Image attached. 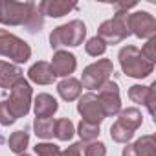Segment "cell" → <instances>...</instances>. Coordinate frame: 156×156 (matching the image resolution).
Returning <instances> with one entry per match:
<instances>
[{
  "label": "cell",
  "mask_w": 156,
  "mask_h": 156,
  "mask_svg": "<svg viewBox=\"0 0 156 156\" xmlns=\"http://www.w3.org/2000/svg\"><path fill=\"white\" fill-rule=\"evenodd\" d=\"M132 136H134V132L130 129H127L125 125H121L118 119L112 123V127H110V138L116 143H129L132 140Z\"/></svg>",
  "instance_id": "24"
},
{
  "label": "cell",
  "mask_w": 156,
  "mask_h": 156,
  "mask_svg": "<svg viewBox=\"0 0 156 156\" xmlns=\"http://www.w3.org/2000/svg\"><path fill=\"white\" fill-rule=\"evenodd\" d=\"M118 59L123 73L129 77H134V79L149 77L154 70V62L147 61L136 46H123L118 53Z\"/></svg>",
  "instance_id": "2"
},
{
  "label": "cell",
  "mask_w": 156,
  "mask_h": 156,
  "mask_svg": "<svg viewBox=\"0 0 156 156\" xmlns=\"http://www.w3.org/2000/svg\"><path fill=\"white\" fill-rule=\"evenodd\" d=\"M129 31L138 39H154L156 37V19L147 11H136L127 15Z\"/></svg>",
  "instance_id": "8"
},
{
  "label": "cell",
  "mask_w": 156,
  "mask_h": 156,
  "mask_svg": "<svg viewBox=\"0 0 156 156\" xmlns=\"http://www.w3.org/2000/svg\"><path fill=\"white\" fill-rule=\"evenodd\" d=\"M19 156H30V154H26V152H22V154H19Z\"/></svg>",
  "instance_id": "33"
},
{
  "label": "cell",
  "mask_w": 156,
  "mask_h": 156,
  "mask_svg": "<svg viewBox=\"0 0 156 156\" xmlns=\"http://www.w3.org/2000/svg\"><path fill=\"white\" fill-rule=\"evenodd\" d=\"M28 143H30V134H28L26 130H17V132H13V134L9 136V140H8V145H9V149H11L15 154H22V152L26 151Z\"/></svg>",
  "instance_id": "23"
},
{
  "label": "cell",
  "mask_w": 156,
  "mask_h": 156,
  "mask_svg": "<svg viewBox=\"0 0 156 156\" xmlns=\"http://www.w3.org/2000/svg\"><path fill=\"white\" fill-rule=\"evenodd\" d=\"M98 99L101 105V110L105 114V118L108 116H116L121 110V99H119V87L114 81H107L99 90H98Z\"/></svg>",
  "instance_id": "9"
},
{
  "label": "cell",
  "mask_w": 156,
  "mask_h": 156,
  "mask_svg": "<svg viewBox=\"0 0 156 156\" xmlns=\"http://www.w3.org/2000/svg\"><path fill=\"white\" fill-rule=\"evenodd\" d=\"M59 156H83V143L77 141V143H72L68 149L61 151Z\"/></svg>",
  "instance_id": "31"
},
{
  "label": "cell",
  "mask_w": 156,
  "mask_h": 156,
  "mask_svg": "<svg viewBox=\"0 0 156 156\" xmlns=\"http://www.w3.org/2000/svg\"><path fill=\"white\" fill-rule=\"evenodd\" d=\"M118 116H119L118 121H119L121 125H125L127 129H130L132 132H136V130L141 127V123H143V116H141V112H140L136 107L123 108V110H119Z\"/></svg>",
  "instance_id": "19"
},
{
  "label": "cell",
  "mask_w": 156,
  "mask_h": 156,
  "mask_svg": "<svg viewBox=\"0 0 156 156\" xmlns=\"http://www.w3.org/2000/svg\"><path fill=\"white\" fill-rule=\"evenodd\" d=\"M77 112L83 116V121H88V123H94V125H99L105 119V114L101 110L99 99H98V96L94 92H87V94H83L79 98Z\"/></svg>",
  "instance_id": "10"
},
{
  "label": "cell",
  "mask_w": 156,
  "mask_h": 156,
  "mask_svg": "<svg viewBox=\"0 0 156 156\" xmlns=\"http://www.w3.org/2000/svg\"><path fill=\"white\" fill-rule=\"evenodd\" d=\"M33 129H35L37 138L50 140V138H53L55 119H53V118H35V121H33Z\"/></svg>",
  "instance_id": "20"
},
{
  "label": "cell",
  "mask_w": 156,
  "mask_h": 156,
  "mask_svg": "<svg viewBox=\"0 0 156 156\" xmlns=\"http://www.w3.org/2000/svg\"><path fill=\"white\" fill-rule=\"evenodd\" d=\"M127 15H114L112 19L105 20L98 30V37L105 44H119L121 41H125L130 35L129 24H127Z\"/></svg>",
  "instance_id": "7"
},
{
  "label": "cell",
  "mask_w": 156,
  "mask_h": 156,
  "mask_svg": "<svg viewBox=\"0 0 156 156\" xmlns=\"http://www.w3.org/2000/svg\"><path fill=\"white\" fill-rule=\"evenodd\" d=\"M50 66H51V72L55 77H70V73H73L77 68V59L73 53H70L66 50H57L53 53Z\"/></svg>",
  "instance_id": "11"
},
{
  "label": "cell",
  "mask_w": 156,
  "mask_h": 156,
  "mask_svg": "<svg viewBox=\"0 0 156 156\" xmlns=\"http://www.w3.org/2000/svg\"><path fill=\"white\" fill-rule=\"evenodd\" d=\"M31 98H33V90L30 87V83L24 79H19L11 88H9V98L6 99V107L11 112V116L15 119L24 118L30 108H31Z\"/></svg>",
  "instance_id": "3"
},
{
  "label": "cell",
  "mask_w": 156,
  "mask_h": 156,
  "mask_svg": "<svg viewBox=\"0 0 156 156\" xmlns=\"http://www.w3.org/2000/svg\"><path fill=\"white\" fill-rule=\"evenodd\" d=\"M77 134H79L81 141L83 143H88V141H96L101 134V129L99 125H94V123H88V121H83L77 125Z\"/></svg>",
  "instance_id": "22"
},
{
  "label": "cell",
  "mask_w": 156,
  "mask_h": 156,
  "mask_svg": "<svg viewBox=\"0 0 156 156\" xmlns=\"http://www.w3.org/2000/svg\"><path fill=\"white\" fill-rule=\"evenodd\" d=\"M105 154H107V147H105L103 141H88V143H83V156H105Z\"/></svg>",
  "instance_id": "27"
},
{
  "label": "cell",
  "mask_w": 156,
  "mask_h": 156,
  "mask_svg": "<svg viewBox=\"0 0 156 156\" xmlns=\"http://www.w3.org/2000/svg\"><path fill=\"white\" fill-rule=\"evenodd\" d=\"M129 98L130 101L138 105H145L149 114L154 116V105H156V83L143 87V85H132L129 88Z\"/></svg>",
  "instance_id": "12"
},
{
  "label": "cell",
  "mask_w": 156,
  "mask_h": 156,
  "mask_svg": "<svg viewBox=\"0 0 156 156\" xmlns=\"http://www.w3.org/2000/svg\"><path fill=\"white\" fill-rule=\"evenodd\" d=\"M121 156H156V143L152 134H145L138 138L134 143H127L123 147Z\"/></svg>",
  "instance_id": "13"
},
{
  "label": "cell",
  "mask_w": 156,
  "mask_h": 156,
  "mask_svg": "<svg viewBox=\"0 0 156 156\" xmlns=\"http://www.w3.org/2000/svg\"><path fill=\"white\" fill-rule=\"evenodd\" d=\"M140 51H141V55H143L147 61L154 62V59H156V37H154V39H149V41L143 44V48H141Z\"/></svg>",
  "instance_id": "29"
},
{
  "label": "cell",
  "mask_w": 156,
  "mask_h": 156,
  "mask_svg": "<svg viewBox=\"0 0 156 156\" xmlns=\"http://www.w3.org/2000/svg\"><path fill=\"white\" fill-rule=\"evenodd\" d=\"M87 37V26L83 20H70L66 24H61L57 28H53V31L50 33V46L51 50H61V48H75L81 46L83 41Z\"/></svg>",
  "instance_id": "1"
},
{
  "label": "cell",
  "mask_w": 156,
  "mask_h": 156,
  "mask_svg": "<svg viewBox=\"0 0 156 156\" xmlns=\"http://www.w3.org/2000/svg\"><path fill=\"white\" fill-rule=\"evenodd\" d=\"M19 79H22L20 66L8 62V61H0V88L9 90Z\"/></svg>",
  "instance_id": "17"
},
{
  "label": "cell",
  "mask_w": 156,
  "mask_h": 156,
  "mask_svg": "<svg viewBox=\"0 0 156 156\" xmlns=\"http://www.w3.org/2000/svg\"><path fill=\"white\" fill-rule=\"evenodd\" d=\"M134 6H136L134 0H130V2H116L114 4V11H116V15H127V11L130 8H134Z\"/></svg>",
  "instance_id": "32"
},
{
  "label": "cell",
  "mask_w": 156,
  "mask_h": 156,
  "mask_svg": "<svg viewBox=\"0 0 156 156\" xmlns=\"http://www.w3.org/2000/svg\"><path fill=\"white\" fill-rule=\"evenodd\" d=\"M35 152H37V156H59L61 154V149L55 143L42 141V143H37L35 145Z\"/></svg>",
  "instance_id": "28"
},
{
  "label": "cell",
  "mask_w": 156,
  "mask_h": 156,
  "mask_svg": "<svg viewBox=\"0 0 156 156\" xmlns=\"http://www.w3.org/2000/svg\"><path fill=\"white\" fill-rule=\"evenodd\" d=\"M17 119L11 116V112L8 110V107H6V101H0V125H4V127H9V125H13Z\"/></svg>",
  "instance_id": "30"
},
{
  "label": "cell",
  "mask_w": 156,
  "mask_h": 156,
  "mask_svg": "<svg viewBox=\"0 0 156 156\" xmlns=\"http://www.w3.org/2000/svg\"><path fill=\"white\" fill-rule=\"evenodd\" d=\"M28 77H30V81L37 85H51L55 81L51 66L46 61H37L35 64H31V68L28 70Z\"/></svg>",
  "instance_id": "15"
},
{
  "label": "cell",
  "mask_w": 156,
  "mask_h": 156,
  "mask_svg": "<svg viewBox=\"0 0 156 156\" xmlns=\"http://www.w3.org/2000/svg\"><path fill=\"white\" fill-rule=\"evenodd\" d=\"M0 55L9 57L15 62H26L31 57V48L24 39L0 28Z\"/></svg>",
  "instance_id": "6"
},
{
  "label": "cell",
  "mask_w": 156,
  "mask_h": 156,
  "mask_svg": "<svg viewBox=\"0 0 156 156\" xmlns=\"http://www.w3.org/2000/svg\"><path fill=\"white\" fill-rule=\"evenodd\" d=\"M44 26V15L41 13V9H39V6H35V9H33V13H31V17H30V20L26 22V30L30 31V33H37V31H41V28Z\"/></svg>",
  "instance_id": "26"
},
{
  "label": "cell",
  "mask_w": 156,
  "mask_h": 156,
  "mask_svg": "<svg viewBox=\"0 0 156 156\" xmlns=\"http://www.w3.org/2000/svg\"><path fill=\"white\" fill-rule=\"evenodd\" d=\"M37 6L44 17H53V19H61L68 15L72 9H77L73 2H66V0H42Z\"/></svg>",
  "instance_id": "14"
},
{
  "label": "cell",
  "mask_w": 156,
  "mask_h": 156,
  "mask_svg": "<svg viewBox=\"0 0 156 156\" xmlns=\"http://www.w3.org/2000/svg\"><path fill=\"white\" fill-rule=\"evenodd\" d=\"M75 134V127L73 123L68 119V118H61V119H55V130H53V136L61 141H68L72 140V136Z\"/></svg>",
  "instance_id": "21"
},
{
  "label": "cell",
  "mask_w": 156,
  "mask_h": 156,
  "mask_svg": "<svg viewBox=\"0 0 156 156\" xmlns=\"http://www.w3.org/2000/svg\"><path fill=\"white\" fill-rule=\"evenodd\" d=\"M35 2H15V0H0V24L4 26H26L30 20Z\"/></svg>",
  "instance_id": "4"
},
{
  "label": "cell",
  "mask_w": 156,
  "mask_h": 156,
  "mask_svg": "<svg viewBox=\"0 0 156 156\" xmlns=\"http://www.w3.org/2000/svg\"><path fill=\"white\" fill-rule=\"evenodd\" d=\"M59 108V103L53 96L42 92L35 98L33 101V110H35V116L37 118H51Z\"/></svg>",
  "instance_id": "16"
},
{
  "label": "cell",
  "mask_w": 156,
  "mask_h": 156,
  "mask_svg": "<svg viewBox=\"0 0 156 156\" xmlns=\"http://www.w3.org/2000/svg\"><path fill=\"white\" fill-rule=\"evenodd\" d=\"M57 92L64 101H75L77 98H81L83 87H81L79 79H75V77L70 75V77H64V79L57 85Z\"/></svg>",
  "instance_id": "18"
},
{
  "label": "cell",
  "mask_w": 156,
  "mask_h": 156,
  "mask_svg": "<svg viewBox=\"0 0 156 156\" xmlns=\"http://www.w3.org/2000/svg\"><path fill=\"white\" fill-rule=\"evenodd\" d=\"M85 50H87V53H88V55H92V57H101V55L107 51V44H105L98 35H96V37H92V39H88V41H87Z\"/></svg>",
  "instance_id": "25"
},
{
  "label": "cell",
  "mask_w": 156,
  "mask_h": 156,
  "mask_svg": "<svg viewBox=\"0 0 156 156\" xmlns=\"http://www.w3.org/2000/svg\"><path fill=\"white\" fill-rule=\"evenodd\" d=\"M112 72H114L112 61L110 59H99L98 62H92L83 70V75H81L79 83H81V87L88 88L90 92L99 90L107 81H110Z\"/></svg>",
  "instance_id": "5"
}]
</instances>
